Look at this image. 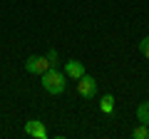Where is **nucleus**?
<instances>
[{"instance_id":"1","label":"nucleus","mask_w":149,"mask_h":139,"mask_svg":"<svg viewBox=\"0 0 149 139\" xmlns=\"http://www.w3.org/2000/svg\"><path fill=\"white\" fill-rule=\"evenodd\" d=\"M40 77H42V87H45V92H47V95H62L65 87H67L65 75L60 72V70H55V67H47Z\"/></svg>"},{"instance_id":"2","label":"nucleus","mask_w":149,"mask_h":139,"mask_svg":"<svg viewBox=\"0 0 149 139\" xmlns=\"http://www.w3.org/2000/svg\"><path fill=\"white\" fill-rule=\"evenodd\" d=\"M77 92H80V97H85V99H92V97L97 95V80L85 72V75L77 80Z\"/></svg>"},{"instance_id":"3","label":"nucleus","mask_w":149,"mask_h":139,"mask_svg":"<svg viewBox=\"0 0 149 139\" xmlns=\"http://www.w3.org/2000/svg\"><path fill=\"white\" fill-rule=\"evenodd\" d=\"M47 67H50V62H47V57H42V55H30V57L25 60V70L30 72V75H42Z\"/></svg>"},{"instance_id":"4","label":"nucleus","mask_w":149,"mask_h":139,"mask_svg":"<svg viewBox=\"0 0 149 139\" xmlns=\"http://www.w3.org/2000/svg\"><path fill=\"white\" fill-rule=\"evenodd\" d=\"M25 134L27 137H35V139H45L47 137V129H45V124L40 119H30V122H25Z\"/></svg>"},{"instance_id":"5","label":"nucleus","mask_w":149,"mask_h":139,"mask_svg":"<svg viewBox=\"0 0 149 139\" xmlns=\"http://www.w3.org/2000/svg\"><path fill=\"white\" fill-rule=\"evenodd\" d=\"M65 75L72 77V80H80V77L85 75V65H82L80 60H67V62H65Z\"/></svg>"},{"instance_id":"6","label":"nucleus","mask_w":149,"mask_h":139,"mask_svg":"<svg viewBox=\"0 0 149 139\" xmlns=\"http://www.w3.org/2000/svg\"><path fill=\"white\" fill-rule=\"evenodd\" d=\"M100 109H102L104 114H112V112H114V97H112V95H104V97L100 99Z\"/></svg>"},{"instance_id":"7","label":"nucleus","mask_w":149,"mask_h":139,"mask_svg":"<svg viewBox=\"0 0 149 139\" xmlns=\"http://www.w3.org/2000/svg\"><path fill=\"white\" fill-rule=\"evenodd\" d=\"M134 139H149V124H139L137 129L132 132Z\"/></svg>"},{"instance_id":"8","label":"nucleus","mask_w":149,"mask_h":139,"mask_svg":"<svg viewBox=\"0 0 149 139\" xmlns=\"http://www.w3.org/2000/svg\"><path fill=\"white\" fill-rule=\"evenodd\" d=\"M137 119L142 124H147V102H142V104L137 107Z\"/></svg>"},{"instance_id":"9","label":"nucleus","mask_w":149,"mask_h":139,"mask_svg":"<svg viewBox=\"0 0 149 139\" xmlns=\"http://www.w3.org/2000/svg\"><path fill=\"white\" fill-rule=\"evenodd\" d=\"M45 57H47L50 67H55V65L60 62V55H57V50H47V55H45Z\"/></svg>"},{"instance_id":"10","label":"nucleus","mask_w":149,"mask_h":139,"mask_svg":"<svg viewBox=\"0 0 149 139\" xmlns=\"http://www.w3.org/2000/svg\"><path fill=\"white\" fill-rule=\"evenodd\" d=\"M139 52L149 60V38H142V40H139Z\"/></svg>"},{"instance_id":"11","label":"nucleus","mask_w":149,"mask_h":139,"mask_svg":"<svg viewBox=\"0 0 149 139\" xmlns=\"http://www.w3.org/2000/svg\"><path fill=\"white\" fill-rule=\"evenodd\" d=\"M147 124H149V102H147Z\"/></svg>"}]
</instances>
